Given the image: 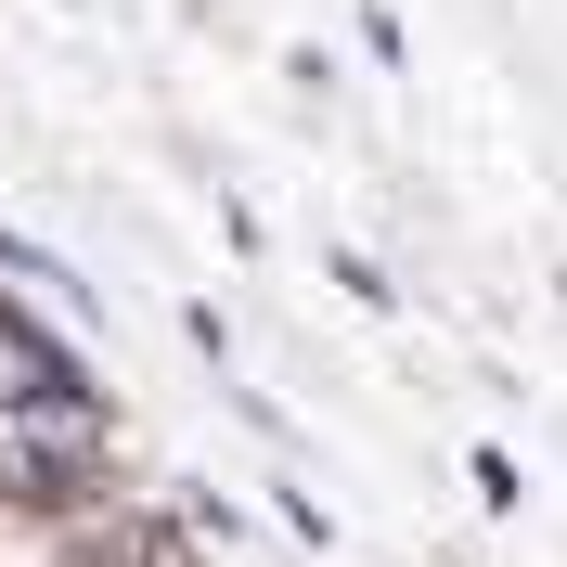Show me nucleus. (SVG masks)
I'll return each instance as SVG.
<instances>
[{"instance_id":"f257e3e1","label":"nucleus","mask_w":567,"mask_h":567,"mask_svg":"<svg viewBox=\"0 0 567 567\" xmlns=\"http://www.w3.org/2000/svg\"><path fill=\"white\" fill-rule=\"evenodd\" d=\"M78 388H91V374H78V361L0 297V413H39V400H78Z\"/></svg>"}]
</instances>
